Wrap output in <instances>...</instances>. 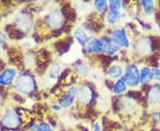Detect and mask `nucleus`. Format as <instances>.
Returning <instances> with one entry per match:
<instances>
[{
	"label": "nucleus",
	"mask_w": 160,
	"mask_h": 131,
	"mask_svg": "<svg viewBox=\"0 0 160 131\" xmlns=\"http://www.w3.org/2000/svg\"><path fill=\"white\" fill-rule=\"evenodd\" d=\"M60 66H59V64H54L53 66H52V68H51V71H50V77L51 78H56L58 76V74H59V72H60Z\"/></svg>",
	"instance_id": "obj_20"
},
{
	"label": "nucleus",
	"mask_w": 160,
	"mask_h": 131,
	"mask_svg": "<svg viewBox=\"0 0 160 131\" xmlns=\"http://www.w3.org/2000/svg\"><path fill=\"white\" fill-rule=\"evenodd\" d=\"M75 35H76V38L78 42L80 44L82 45H86L88 42V36L86 35V34L85 33V31L82 29H78L76 31H75Z\"/></svg>",
	"instance_id": "obj_11"
},
{
	"label": "nucleus",
	"mask_w": 160,
	"mask_h": 131,
	"mask_svg": "<svg viewBox=\"0 0 160 131\" xmlns=\"http://www.w3.org/2000/svg\"><path fill=\"white\" fill-rule=\"evenodd\" d=\"M94 131H101V129H100V127H99L98 124H95V125H94Z\"/></svg>",
	"instance_id": "obj_24"
},
{
	"label": "nucleus",
	"mask_w": 160,
	"mask_h": 131,
	"mask_svg": "<svg viewBox=\"0 0 160 131\" xmlns=\"http://www.w3.org/2000/svg\"><path fill=\"white\" fill-rule=\"evenodd\" d=\"M123 73V68L120 66H113L109 69V74L111 78H118Z\"/></svg>",
	"instance_id": "obj_15"
},
{
	"label": "nucleus",
	"mask_w": 160,
	"mask_h": 131,
	"mask_svg": "<svg viewBox=\"0 0 160 131\" xmlns=\"http://www.w3.org/2000/svg\"><path fill=\"white\" fill-rule=\"evenodd\" d=\"M126 90V82H125V81L123 80V79H121L119 80L114 86V89H113V91L116 94H121V93H123V92H125Z\"/></svg>",
	"instance_id": "obj_14"
},
{
	"label": "nucleus",
	"mask_w": 160,
	"mask_h": 131,
	"mask_svg": "<svg viewBox=\"0 0 160 131\" xmlns=\"http://www.w3.org/2000/svg\"><path fill=\"white\" fill-rule=\"evenodd\" d=\"M152 78L155 80L160 81V70L158 69H154L152 72Z\"/></svg>",
	"instance_id": "obj_23"
},
{
	"label": "nucleus",
	"mask_w": 160,
	"mask_h": 131,
	"mask_svg": "<svg viewBox=\"0 0 160 131\" xmlns=\"http://www.w3.org/2000/svg\"><path fill=\"white\" fill-rule=\"evenodd\" d=\"M16 88L20 92H22L25 94L30 93L31 91H34L35 88V82L33 78L29 74H22L17 79Z\"/></svg>",
	"instance_id": "obj_1"
},
{
	"label": "nucleus",
	"mask_w": 160,
	"mask_h": 131,
	"mask_svg": "<svg viewBox=\"0 0 160 131\" xmlns=\"http://www.w3.org/2000/svg\"><path fill=\"white\" fill-rule=\"evenodd\" d=\"M123 80L126 82V83L131 87L137 86L140 81V74L137 68L133 65H129L126 68V72Z\"/></svg>",
	"instance_id": "obj_2"
},
{
	"label": "nucleus",
	"mask_w": 160,
	"mask_h": 131,
	"mask_svg": "<svg viewBox=\"0 0 160 131\" xmlns=\"http://www.w3.org/2000/svg\"><path fill=\"white\" fill-rule=\"evenodd\" d=\"M142 5L144 10L146 12V13L150 14L152 12H154V3L153 1H142Z\"/></svg>",
	"instance_id": "obj_16"
},
{
	"label": "nucleus",
	"mask_w": 160,
	"mask_h": 131,
	"mask_svg": "<svg viewBox=\"0 0 160 131\" xmlns=\"http://www.w3.org/2000/svg\"><path fill=\"white\" fill-rule=\"evenodd\" d=\"M88 51H94V52H101V51H106V44L103 42V40L100 39H93L90 43L89 47H88Z\"/></svg>",
	"instance_id": "obj_6"
},
{
	"label": "nucleus",
	"mask_w": 160,
	"mask_h": 131,
	"mask_svg": "<svg viewBox=\"0 0 160 131\" xmlns=\"http://www.w3.org/2000/svg\"><path fill=\"white\" fill-rule=\"evenodd\" d=\"M158 117H159V120H160V114H158Z\"/></svg>",
	"instance_id": "obj_26"
},
{
	"label": "nucleus",
	"mask_w": 160,
	"mask_h": 131,
	"mask_svg": "<svg viewBox=\"0 0 160 131\" xmlns=\"http://www.w3.org/2000/svg\"><path fill=\"white\" fill-rule=\"evenodd\" d=\"M16 75L15 70L12 68L6 69L2 74H0V84L2 85H9L12 82Z\"/></svg>",
	"instance_id": "obj_5"
},
{
	"label": "nucleus",
	"mask_w": 160,
	"mask_h": 131,
	"mask_svg": "<svg viewBox=\"0 0 160 131\" xmlns=\"http://www.w3.org/2000/svg\"><path fill=\"white\" fill-rule=\"evenodd\" d=\"M94 6L99 12L106 11V9H107V3L105 1H102V0L101 1H95Z\"/></svg>",
	"instance_id": "obj_19"
},
{
	"label": "nucleus",
	"mask_w": 160,
	"mask_h": 131,
	"mask_svg": "<svg viewBox=\"0 0 160 131\" xmlns=\"http://www.w3.org/2000/svg\"><path fill=\"white\" fill-rule=\"evenodd\" d=\"M49 131H51V130H49Z\"/></svg>",
	"instance_id": "obj_27"
},
{
	"label": "nucleus",
	"mask_w": 160,
	"mask_h": 131,
	"mask_svg": "<svg viewBox=\"0 0 160 131\" xmlns=\"http://www.w3.org/2000/svg\"><path fill=\"white\" fill-rule=\"evenodd\" d=\"M48 22L51 27H53V28L58 27L62 22V15L58 12H54L48 18Z\"/></svg>",
	"instance_id": "obj_10"
},
{
	"label": "nucleus",
	"mask_w": 160,
	"mask_h": 131,
	"mask_svg": "<svg viewBox=\"0 0 160 131\" xmlns=\"http://www.w3.org/2000/svg\"><path fill=\"white\" fill-rule=\"evenodd\" d=\"M2 121L7 128H16L20 124V118L14 112L9 111L3 116Z\"/></svg>",
	"instance_id": "obj_3"
},
{
	"label": "nucleus",
	"mask_w": 160,
	"mask_h": 131,
	"mask_svg": "<svg viewBox=\"0 0 160 131\" xmlns=\"http://www.w3.org/2000/svg\"><path fill=\"white\" fill-rule=\"evenodd\" d=\"M149 98L152 103L160 101V85H154L150 88L149 92Z\"/></svg>",
	"instance_id": "obj_9"
},
{
	"label": "nucleus",
	"mask_w": 160,
	"mask_h": 131,
	"mask_svg": "<svg viewBox=\"0 0 160 131\" xmlns=\"http://www.w3.org/2000/svg\"><path fill=\"white\" fill-rule=\"evenodd\" d=\"M152 79V72L148 68H143L141 72V82L145 83Z\"/></svg>",
	"instance_id": "obj_13"
},
{
	"label": "nucleus",
	"mask_w": 160,
	"mask_h": 131,
	"mask_svg": "<svg viewBox=\"0 0 160 131\" xmlns=\"http://www.w3.org/2000/svg\"><path fill=\"white\" fill-rule=\"evenodd\" d=\"M109 6H110V8H111V11L118 12V10L119 9V7L121 6V2L120 1H110Z\"/></svg>",
	"instance_id": "obj_21"
},
{
	"label": "nucleus",
	"mask_w": 160,
	"mask_h": 131,
	"mask_svg": "<svg viewBox=\"0 0 160 131\" xmlns=\"http://www.w3.org/2000/svg\"><path fill=\"white\" fill-rule=\"evenodd\" d=\"M91 96V90H89L88 88H82L78 93V100L83 103L88 102Z\"/></svg>",
	"instance_id": "obj_12"
},
{
	"label": "nucleus",
	"mask_w": 160,
	"mask_h": 131,
	"mask_svg": "<svg viewBox=\"0 0 160 131\" xmlns=\"http://www.w3.org/2000/svg\"><path fill=\"white\" fill-rule=\"evenodd\" d=\"M113 35V39L114 41L118 44L122 45L124 47H128L129 46V42L126 37V31L124 29H117L112 32Z\"/></svg>",
	"instance_id": "obj_4"
},
{
	"label": "nucleus",
	"mask_w": 160,
	"mask_h": 131,
	"mask_svg": "<svg viewBox=\"0 0 160 131\" xmlns=\"http://www.w3.org/2000/svg\"><path fill=\"white\" fill-rule=\"evenodd\" d=\"M77 89L76 88H71L69 91H68V94L65 96L64 97H62L61 100H60V103H61V105L64 106V107H68L69 106L72 102H73V99H74L75 96H76V94H77Z\"/></svg>",
	"instance_id": "obj_7"
},
{
	"label": "nucleus",
	"mask_w": 160,
	"mask_h": 131,
	"mask_svg": "<svg viewBox=\"0 0 160 131\" xmlns=\"http://www.w3.org/2000/svg\"><path fill=\"white\" fill-rule=\"evenodd\" d=\"M32 131H49V125L45 122L41 123L39 125H34L31 128Z\"/></svg>",
	"instance_id": "obj_18"
},
{
	"label": "nucleus",
	"mask_w": 160,
	"mask_h": 131,
	"mask_svg": "<svg viewBox=\"0 0 160 131\" xmlns=\"http://www.w3.org/2000/svg\"><path fill=\"white\" fill-rule=\"evenodd\" d=\"M127 96L132 98H134V99H140L142 97V93L139 92V91H130Z\"/></svg>",
	"instance_id": "obj_22"
},
{
	"label": "nucleus",
	"mask_w": 160,
	"mask_h": 131,
	"mask_svg": "<svg viewBox=\"0 0 160 131\" xmlns=\"http://www.w3.org/2000/svg\"><path fill=\"white\" fill-rule=\"evenodd\" d=\"M152 131H160V129H154Z\"/></svg>",
	"instance_id": "obj_25"
},
{
	"label": "nucleus",
	"mask_w": 160,
	"mask_h": 131,
	"mask_svg": "<svg viewBox=\"0 0 160 131\" xmlns=\"http://www.w3.org/2000/svg\"><path fill=\"white\" fill-rule=\"evenodd\" d=\"M120 19V13L118 12L110 11L108 12V17L107 20L109 23H116Z\"/></svg>",
	"instance_id": "obj_17"
},
{
	"label": "nucleus",
	"mask_w": 160,
	"mask_h": 131,
	"mask_svg": "<svg viewBox=\"0 0 160 131\" xmlns=\"http://www.w3.org/2000/svg\"><path fill=\"white\" fill-rule=\"evenodd\" d=\"M17 22L19 28L22 29H28L31 26V19L27 14H22L17 18Z\"/></svg>",
	"instance_id": "obj_8"
}]
</instances>
